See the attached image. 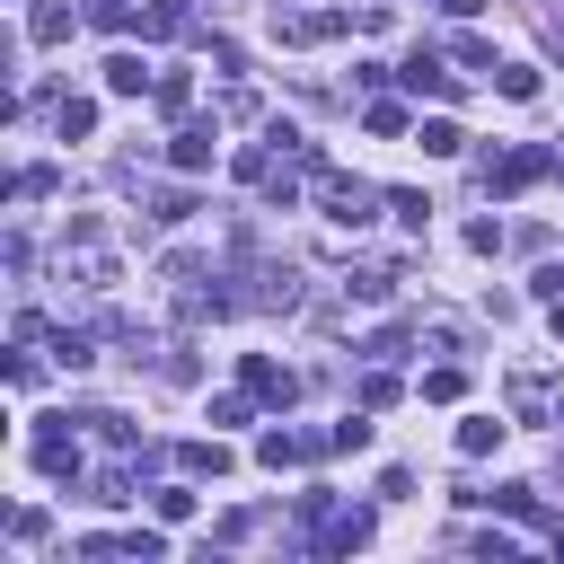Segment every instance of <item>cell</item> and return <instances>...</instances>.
<instances>
[{"label":"cell","mask_w":564,"mask_h":564,"mask_svg":"<svg viewBox=\"0 0 564 564\" xmlns=\"http://www.w3.org/2000/svg\"><path fill=\"white\" fill-rule=\"evenodd\" d=\"M371 203H380V194H371L362 177H335V168H318V211H326L335 230H371Z\"/></svg>","instance_id":"1"},{"label":"cell","mask_w":564,"mask_h":564,"mask_svg":"<svg viewBox=\"0 0 564 564\" xmlns=\"http://www.w3.org/2000/svg\"><path fill=\"white\" fill-rule=\"evenodd\" d=\"M555 168V151H538V141H529V151H512V159H485V194H521V185H538Z\"/></svg>","instance_id":"2"},{"label":"cell","mask_w":564,"mask_h":564,"mask_svg":"<svg viewBox=\"0 0 564 564\" xmlns=\"http://www.w3.org/2000/svg\"><path fill=\"white\" fill-rule=\"evenodd\" d=\"M239 380L256 388V406H292V397H300V380H292V371H282V362H273V352H247V362H239Z\"/></svg>","instance_id":"3"},{"label":"cell","mask_w":564,"mask_h":564,"mask_svg":"<svg viewBox=\"0 0 564 564\" xmlns=\"http://www.w3.org/2000/svg\"><path fill=\"white\" fill-rule=\"evenodd\" d=\"M36 467L44 476H80V441H70L62 423H44V433H36Z\"/></svg>","instance_id":"4"},{"label":"cell","mask_w":564,"mask_h":564,"mask_svg":"<svg viewBox=\"0 0 564 564\" xmlns=\"http://www.w3.org/2000/svg\"><path fill=\"white\" fill-rule=\"evenodd\" d=\"M106 89L115 98H141V89H159V70L141 62V53H106Z\"/></svg>","instance_id":"5"},{"label":"cell","mask_w":564,"mask_h":564,"mask_svg":"<svg viewBox=\"0 0 564 564\" xmlns=\"http://www.w3.org/2000/svg\"><path fill=\"white\" fill-rule=\"evenodd\" d=\"M406 89H414V98H459V70H441L433 53H414V62H406Z\"/></svg>","instance_id":"6"},{"label":"cell","mask_w":564,"mask_h":564,"mask_svg":"<svg viewBox=\"0 0 564 564\" xmlns=\"http://www.w3.org/2000/svg\"><path fill=\"white\" fill-rule=\"evenodd\" d=\"M211 141H221V124H185V132H177V151H168V159H177V168L194 177V168H211Z\"/></svg>","instance_id":"7"},{"label":"cell","mask_w":564,"mask_h":564,"mask_svg":"<svg viewBox=\"0 0 564 564\" xmlns=\"http://www.w3.org/2000/svg\"><path fill=\"white\" fill-rule=\"evenodd\" d=\"M485 450H503V423H493V414H467V423H459V459H485Z\"/></svg>","instance_id":"8"},{"label":"cell","mask_w":564,"mask_h":564,"mask_svg":"<svg viewBox=\"0 0 564 564\" xmlns=\"http://www.w3.org/2000/svg\"><path fill=\"white\" fill-rule=\"evenodd\" d=\"M547 397H555V388H547V371H521V380H512V414H521V423H538V414H547Z\"/></svg>","instance_id":"9"},{"label":"cell","mask_w":564,"mask_h":564,"mask_svg":"<svg viewBox=\"0 0 564 564\" xmlns=\"http://www.w3.org/2000/svg\"><path fill=\"white\" fill-rule=\"evenodd\" d=\"M177 467H185V476H221L230 450H221V441H177Z\"/></svg>","instance_id":"10"},{"label":"cell","mask_w":564,"mask_h":564,"mask_svg":"<svg viewBox=\"0 0 564 564\" xmlns=\"http://www.w3.org/2000/svg\"><path fill=\"white\" fill-rule=\"evenodd\" d=\"M27 36H36V44H62V36H70V10H62V0H36V10H27Z\"/></svg>","instance_id":"11"},{"label":"cell","mask_w":564,"mask_h":564,"mask_svg":"<svg viewBox=\"0 0 564 564\" xmlns=\"http://www.w3.org/2000/svg\"><path fill=\"white\" fill-rule=\"evenodd\" d=\"M53 132H62V141H80V132H98V106H89V98H62V106H53Z\"/></svg>","instance_id":"12"},{"label":"cell","mask_w":564,"mask_h":564,"mask_svg":"<svg viewBox=\"0 0 564 564\" xmlns=\"http://www.w3.org/2000/svg\"><path fill=\"white\" fill-rule=\"evenodd\" d=\"M423 151H433V159H459V151H467V132H459L450 115H433V124H423Z\"/></svg>","instance_id":"13"},{"label":"cell","mask_w":564,"mask_h":564,"mask_svg":"<svg viewBox=\"0 0 564 564\" xmlns=\"http://www.w3.org/2000/svg\"><path fill=\"white\" fill-rule=\"evenodd\" d=\"M493 89H503L512 106H529V98H538V70H529V62H503V70H493Z\"/></svg>","instance_id":"14"},{"label":"cell","mask_w":564,"mask_h":564,"mask_svg":"<svg viewBox=\"0 0 564 564\" xmlns=\"http://www.w3.org/2000/svg\"><path fill=\"white\" fill-rule=\"evenodd\" d=\"M151 98H159V115H185V106H194V80H185V70H159Z\"/></svg>","instance_id":"15"},{"label":"cell","mask_w":564,"mask_h":564,"mask_svg":"<svg viewBox=\"0 0 564 564\" xmlns=\"http://www.w3.org/2000/svg\"><path fill=\"white\" fill-rule=\"evenodd\" d=\"M362 124L388 141V132H406V106H397V98H371V106H362Z\"/></svg>","instance_id":"16"},{"label":"cell","mask_w":564,"mask_h":564,"mask_svg":"<svg viewBox=\"0 0 564 564\" xmlns=\"http://www.w3.org/2000/svg\"><path fill=\"white\" fill-rule=\"evenodd\" d=\"M151 503H159V521H194V485H159Z\"/></svg>","instance_id":"17"},{"label":"cell","mask_w":564,"mask_h":564,"mask_svg":"<svg viewBox=\"0 0 564 564\" xmlns=\"http://www.w3.org/2000/svg\"><path fill=\"white\" fill-rule=\"evenodd\" d=\"M388 211H397V221H406V230H423V221H433V203H423V194H406V185L388 194Z\"/></svg>","instance_id":"18"},{"label":"cell","mask_w":564,"mask_h":564,"mask_svg":"<svg viewBox=\"0 0 564 564\" xmlns=\"http://www.w3.org/2000/svg\"><path fill=\"white\" fill-rule=\"evenodd\" d=\"M459 388H467V371H423V397H433V406H450Z\"/></svg>","instance_id":"19"},{"label":"cell","mask_w":564,"mask_h":564,"mask_svg":"<svg viewBox=\"0 0 564 564\" xmlns=\"http://www.w3.org/2000/svg\"><path fill=\"white\" fill-rule=\"evenodd\" d=\"M221 115H230V124H256L265 106H256V89H230V98H221Z\"/></svg>","instance_id":"20"},{"label":"cell","mask_w":564,"mask_h":564,"mask_svg":"<svg viewBox=\"0 0 564 564\" xmlns=\"http://www.w3.org/2000/svg\"><path fill=\"white\" fill-rule=\"evenodd\" d=\"M362 406H397V371H371L362 380Z\"/></svg>","instance_id":"21"},{"label":"cell","mask_w":564,"mask_h":564,"mask_svg":"<svg viewBox=\"0 0 564 564\" xmlns=\"http://www.w3.org/2000/svg\"><path fill=\"white\" fill-rule=\"evenodd\" d=\"M89 18L98 27H132V0H89Z\"/></svg>","instance_id":"22"},{"label":"cell","mask_w":564,"mask_h":564,"mask_svg":"<svg viewBox=\"0 0 564 564\" xmlns=\"http://www.w3.org/2000/svg\"><path fill=\"white\" fill-rule=\"evenodd\" d=\"M441 10H450V18H476V10H485V0H441Z\"/></svg>","instance_id":"23"},{"label":"cell","mask_w":564,"mask_h":564,"mask_svg":"<svg viewBox=\"0 0 564 564\" xmlns=\"http://www.w3.org/2000/svg\"><path fill=\"white\" fill-rule=\"evenodd\" d=\"M555 177H564V159H555Z\"/></svg>","instance_id":"24"}]
</instances>
